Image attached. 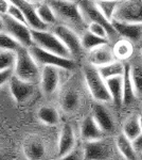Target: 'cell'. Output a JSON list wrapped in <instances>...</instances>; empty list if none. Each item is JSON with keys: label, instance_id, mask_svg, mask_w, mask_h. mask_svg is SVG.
Instances as JSON below:
<instances>
[{"label": "cell", "instance_id": "obj_1", "mask_svg": "<svg viewBox=\"0 0 142 160\" xmlns=\"http://www.w3.org/2000/svg\"><path fill=\"white\" fill-rule=\"evenodd\" d=\"M56 17L77 33L88 29V22L85 20L79 4L76 0H49Z\"/></svg>", "mask_w": 142, "mask_h": 160}, {"label": "cell", "instance_id": "obj_2", "mask_svg": "<svg viewBox=\"0 0 142 160\" xmlns=\"http://www.w3.org/2000/svg\"><path fill=\"white\" fill-rule=\"evenodd\" d=\"M84 78L88 90L92 97L101 102H112V96H110L109 90H108L106 80L100 74L99 68L92 64H86L83 68Z\"/></svg>", "mask_w": 142, "mask_h": 160}, {"label": "cell", "instance_id": "obj_3", "mask_svg": "<svg viewBox=\"0 0 142 160\" xmlns=\"http://www.w3.org/2000/svg\"><path fill=\"white\" fill-rule=\"evenodd\" d=\"M14 71L19 78L32 83L37 81L42 75L38 68V63L31 55L29 48L25 46H21L16 51V63Z\"/></svg>", "mask_w": 142, "mask_h": 160}, {"label": "cell", "instance_id": "obj_4", "mask_svg": "<svg viewBox=\"0 0 142 160\" xmlns=\"http://www.w3.org/2000/svg\"><path fill=\"white\" fill-rule=\"evenodd\" d=\"M79 4L81 12L83 14L85 20L87 22H99L107 29L109 41H116L119 38L118 32L113 28L110 20L104 16L101 10L99 9L95 0H76Z\"/></svg>", "mask_w": 142, "mask_h": 160}, {"label": "cell", "instance_id": "obj_5", "mask_svg": "<svg viewBox=\"0 0 142 160\" xmlns=\"http://www.w3.org/2000/svg\"><path fill=\"white\" fill-rule=\"evenodd\" d=\"M33 43L39 46L44 49L50 51V52L56 53L58 56L66 57V58H72L70 51L65 46V44L61 41L57 35L54 32H49L47 30H37L31 28Z\"/></svg>", "mask_w": 142, "mask_h": 160}, {"label": "cell", "instance_id": "obj_6", "mask_svg": "<svg viewBox=\"0 0 142 160\" xmlns=\"http://www.w3.org/2000/svg\"><path fill=\"white\" fill-rule=\"evenodd\" d=\"M29 50L33 58L35 59V61L40 65H53L58 68L67 69V71H72L76 66V63L73 58H66V57L58 56L56 53L44 49L35 44L30 46Z\"/></svg>", "mask_w": 142, "mask_h": 160}, {"label": "cell", "instance_id": "obj_7", "mask_svg": "<svg viewBox=\"0 0 142 160\" xmlns=\"http://www.w3.org/2000/svg\"><path fill=\"white\" fill-rule=\"evenodd\" d=\"M1 17L3 20V31L11 34L13 38H15L28 48L34 44L29 25L13 18L9 14H1Z\"/></svg>", "mask_w": 142, "mask_h": 160}, {"label": "cell", "instance_id": "obj_8", "mask_svg": "<svg viewBox=\"0 0 142 160\" xmlns=\"http://www.w3.org/2000/svg\"><path fill=\"white\" fill-rule=\"evenodd\" d=\"M113 19L142 24V0H121Z\"/></svg>", "mask_w": 142, "mask_h": 160}, {"label": "cell", "instance_id": "obj_9", "mask_svg": "<svg viewBox=\"0 0 142 160\" xmlns=\"http://www.w3.org/2000/svg\"><path fill=\"white\" fill-rule=\"evenodd\" d=\"M52 32L55 33L61 38V41L65 44V46L70 51L72 58H79L83 51L81 38L79 37V33L70 27L66 25H56L53 27Z\"/></svg>", "mask_w": 142, "mask_h": 160}, {"label": "cell", "instance_id": "obj_10", "mask_svg": "<svg viewBox=\"0 0 142 160\" xmlns=\"http://www.w3.org/2000/svg\"><path fill=\"white\" fill-rule=\"evenodd\" d=\"M112 155V145L108 142L103 140V138L99 140L87 141L84 145V159H109Z\"/></svg>", "mask_w": 142, "mask_h": 160}, {"label": "cell", "instance_id": "obj_11", "mask_svg": "<svg viewBox=\"0 0 142 160\" xmlns=\"http://www.w3.org/2000/svg\"><path fill=\"white\" fill-rule=\"evenodd\" d=\"M112 24L119 37L130 41L133 44L142 43V24L140 22H120L112 19Z\"/></svg>", "mask_w": 142, "mask_h": 160}, {"label": "cell", "instance_id": "obj_12", "mask_svg": "<svg viewBox=\"0 0 142 160\" xmlns=\"http://www.w3.org/2000/svg\"><path fill=\"white\" fill-rule=\"evenodd\" d=\"M104 104L105 102H98L92 108V115L99 124L101 129L105 133H112L115 131L116 122L112 113L107 107H105Z\"/></svg>", "mask_w": 142, "mask_h": 160}, {"label": "cell", "instance_id": "obj_13", "mask_svg": "<svg viewBox=\"0 0 142 160\" xmlns=\"http://www.w3.org/2000/svg\"><path fill=\"white\" fill-rule=\"evenodd\" d=\"M9 1L10 3L16 6L24 12L30 28L37 30H47L48 25H46L45 22H42V19L38 17L35 7L33 6V3H31L29 0H9Z\"/></svg>", "mask_w": 142, "mask_h": 160}, {"label": "cell", "instance_id": "obj_14", "mask_svg": "<svg viewBox=\"0 0 142 160\" xmlns=\"http://www.w3.org/2000/svg\"><path fill=\"white\" fill-rule=\"evenodd\" d=\"M10 90L17 102H25L33 94L32 82L19 78L16 74H13L9 80Z\"/></svg>", "mask_w": 142, "mask_h": 160}, {"label": "cell", "instance_id": "obj_15", "mask_svg": "<svg viewBox=\"0 0 142 160\" xmlns=\"http://www.w3.org/2000/svg\"><path fill=\"white\" fill-rule=\"evenodd\" d=\"M116 59H117V57L115 55L113 48L109 46V43L94 48V49L89 50L88 53V63L97 66V68L110 63V62L115 61Z\"/></svg>", "mask_w": 142, "mask_h": 160}, {"label": "cell", "instance_id": "obj_16", "mask_svg": "<svg viewBox=\"0 0 142 160\" xmlns=\"http://www.w3.org/2000/svg\"><path fill=\"white\" fill-rule=\"evenodd\" d=\"M42 89L45 94L51 95L56 91L59 82L58 68L53 65H45L40 75Z\"/></svg>", "mask_w": 142, "mask_h": 160}, {"label": "cell", "instance_id": "obj_17", "mask_svg": "<svg viewBox=\"0 0 142 160\" xmlns=\"http://www.w3.org/2000/svg\"><path fill=\"white\" fill-rule=\"evenodd\" d=\"M104 133L92 114L87 115L81 124V137L86 142L102 139Z\"/></svg>", "mask_w": 142, "mask_h": 160}, {"label": "cell", "instance_id": "obj_18", "mask_svg": "<svg viewBox=\"0 0 142 160\" xmlns=\"http://www.w3.org/2000/svg\"><path fill=\"white\" fill-rule=\"evenodd\" d=\"M74 145H76V136H74L73 128L70 124H65L58 140V155L61 156V158H63L69 152L72 151L74 148Z\"/></svg>", "mask_w": 142, "mask_h": 160}, {"label": "cell", "instance_id": "obj_19", "mask_svg": "<svg viewBox=\"0 0 142 160\" xmlns=\"http://www.w3.org/2000/svg\"><path fill=\"white\" fill-rule=\"evenodd\" d=\"M115 142H116V145H117L119 154L122 156L123 159H127V160L139 159V154L135 148L134 141L128 139L123 132H121L120 135L117 136Z\"/></svg>", "mask_w": 142, "mask_h": 160}, {"label": "cell", "instance_id": "obj_20", "mask_svg": "<svg viewBox=\"0 0 142 160\" xmlns=\"http://www.w3.org/2000/svg\"><path fill=\"white\" fill-rule=\"evenodd\" d=\"M105 80L112 96V102L116 108H121L123 106V75L110 77Z\"/></svg>", "mask_w": 142, "mask_h": 160}, {"label": "cell", "instance_id": "obj_21", "mask_svg": "<svg viewBox=\"0 0 142 160\" xmlns=\"http://www.w3.org/2000/svg\"><path fill=\"white\" fill-rule=\"evenodd\" d=\"M138 98L135 91V87L133 83V79L131 76L130 63H125V69L123 74V106H131Z\"/></svg>", "mask_w": 142, "mask_h": 160}, {"label": "cell", "instance_id": "obj_22", "mask_svg": "<svg viewBox=\"0 0 142 160\" xmlns=\"http://www.w3.org/2000/svg\"><path fill=\"white\" fill-rule=\"evenodd\" d=\"M122 132L131 139V141H135L142 132V128L139 122V113L131 114L127 120L125 121L124 125H123Z\"/></svg>", "mask_w": 142, "mask_h": 160}, {"label": "cell", "instance_id": "obj_23", "mask_svg": "<svg viewBox=\"0 0 142 160\" xmlns=\"http://www.w3.org/2000/svg\"><path fill=\"white\" fill-rule=\"evenodd\" d=\"M99 72L102 75V77L104 79L110 78V77H115V76H121V75L124 74V69H125V63H123L122 60H119L116 59L115 61L107 63L105 65L99 66Z\"/></svg>", "mask_w": 142, "mask_h": 160}, {"label": "cell", "instance_id": "obj_24", "mask_svg": "<svg viewBox=\"0 0 142 160\" xmlns=\"http://www.w3.org/2000/svg\"><path fill=\"white\" fill-rule=\"evenodd\" d=\"M25 154L28 159H40L45 155V148L40 140L28 139L25 145Z\"/></svg>", "mask_w": 142, "mask_h": 160}, {"label": "cell", "instance_id": "obj_25", "mask_svg": "<svg viewBox=\"0 0 142 160\" xmlns=\"http://www.w3.org/2000/svg\"><path fill=\"white\" fill-rule=\"evenodd\" d=\"M81 42H82V46L85 50H91L94 48L99 47L101 45H104V44H108L109 43V40L104 38L98 37V35L94 34L92 32L87 29L84 33H82L81 35Z\"/></svg>", "mask_w": 142, "mask_h": 160}, {"label": "cell", "instance_id": "obj_26", "mask_svg": "<svg viewBox=\"0 0 142 160\" xmlns=\"http://www.w3.org/2000/svg\"><path fill=\"white\" fill-rule=\"evenodd\" d=\"M36 13H37L38 17L42 19V22H45L46 25H53L57 22V17H56L55 13H54L53 9L49 3L46 2H42L38 3L37 7H35Z\"/></svg>", "mask_w": 142, "mask_h": 160}, {"label": "cell", "instance_id": "obj_27", "mask_svg": "<svg viewBox=\"0 0 142 160\" xmlns=\"http://www.w3.org/2000/svg\"><path fill=\"white\" fill-rule=\"evenodd\" d=\"M37 117L40 122H43L46 125L53 126L59 122V115L56 109H54L53 107L44 106V107H42L38 110Z\"/></svg>", "mask_w": 142, "mask_h": 160}, {"label": "cell", "instance_id": "obj_28", "mask_svg": "<svg viewBox=\"0 0 142 160\" xmlns=\"http://www.w3.org/2000/svg\"><path fill=\"white\" fill-rule=\"evenodd\" d=\"M131 76L135 87L137 97H142V63L139 61L130 63Z\"/></svg>", "mask_w": 142, "mask_h": 160}, {"label": "cell", "instance_id": "obj_29", "mask_svg": "<svg viewBox=\"0 0 142 160\" xmlns=\"http://www.w3.org/2000/svg\"><path fill=\"white\" fill-rule=\"evenodd\" d=\"M80 106V95L73 90H69L62 98V107L66 112H73Z\"/></svg>", "mask_w": 142, "mask_h": 160}, {"label": "cell", "instance_id": "obj_30", "mask_svg": "<svg viewBox=\"0 0 142 160\" xmlns=\"http://www.w3.org/2000/svg\"><path fill=\"white\" fill-rule=\"evenodd\" d=\"M133 43L125 40V38L117 42L115 47H113L115 55L119 60H124V59L130 58L133 55Z\"/></svg>", "mask_w": 142, "mask_h": 160}, {"label": "cell", "instance_id": "obj_31", "mask_svg": "<svg viewBox=\"0 0 142 160\" xmlns=\"http://www.w3.org/2000/svg\"><path fill=\"white\" fill-rule=\"evenodd\" d=\"M95 1H97V4L101 12L104 14V16L112 22L120 1L118 0H95Z\"/></svg>", "mask_w": 142, "mask_h": 160}, {"label": "cell", "instance_id": "obj_32", "mask_svg": "<svg viewBox=\"0 0 142 160\" xmlns=\"http://www.w3.org/2000/svg\"><path fill=\"white\" fill-rule=\"evenodd\" d=\"M21 46H24L19 41H17L15 38H13L11 34L7 33L6 31H0V48L6 50L16 51L19 49Z\"/></svg>", "mask_w": 142, "mask_h": 160}, {"label": "cell", "instance_id": "obj_33", "mask_svg": "<svg viewBox=\"0 0 142 160\" xmlns=\"http://www.w3.org/2000/svg\"><path fill=\"white\" fill-rule=\"evenodd\" d=\"M16 63V52L0 48V71L14 68Z\"/></svg>", "mask_w": 142, "mask_h": 160}, {"label": "cell", "instance_id": "obj_34", "mask_svg": "<svg viewBox=\"0 0 142 160\" xmlns=\"http://www.w3.org/2000/svg\"><path fill=\"white\" fill-rule=\"evenodd\" d=\"M88 30L90 31V32L94 33V34L98 35V37H101V38H104L109 40L107 29L103 25L99 24V22H89V24H88Z\"/></svg>", "mask_w": 142, "mask_h": 160}, {"label": "cell", "instance_id": "obj_35", "mask_svg": "<svg viewBox=\"0 0 142 160\" xmlns=\"http://www.w3.org/2000/svg\"><path fill=\"white\" fill-rule=\"evenodd\" d=\"M7 14H9L10 16H12L13 18L19 20V22H25V24H28L27 18H25V15L24 14V12H22L19 8L14 6V4H12V3L10 4Z\"/></svg>", "mask_w": 142, "mask_h": 160}, {"label": "cell", "instance_id": "obj_36", "mask_svg": "<svg viewBox=\"0 0 142 160\" xmlns=\"http://www.w3.org/2000/svg\"><path fill=\"white\" fill-rule=\"evenodd\" d=\"M62 159H65V160H79V159H84V148L82 151L77 149L74 148L72 151L69 152L66 156H64Z\"/></svg>", "mask_w": 142, "mask_h": 160}, {"label": "cell", "instance_id": "obj_37", "mask_svg": "<svg viewBox=\"0 0 142 160\" xmlns=\"http://www.w3.org/2000/svg\"><path fill=\"white\" fill-rule=\"evenodd\" d=\"M12 75H13V68H7V69H3V71H0V86H2L3 83L9 81Z\"/></svg>", "mask_w": 142, "mask_h": 160}, {"label": "cell", "instance_id": "obj_38", "mask_svg": "<svg viewBox=\"0 0 142 160\" xmlns=\"http://www.w3.org/2000/svg\"><path fill=\"white\" fill-rule=\"evenodd\" d=\"M10 4L9 0H0V14H7Z\"/></svg>", "mask_w": 142, "mask_h": 160}, {"label": "cell", "instance_id": "obj_39", "mask_svg": "<svg viewBox=\"0 0 142 160\" xmlns=\"http://www.w3.org/2000/svg\"><path fill=\"white\" fill-rule=\"evenodd\" d=\"M134 145H135V148H136V151L138 152V154L142 153V132H141V135L134 141Z\"/></svg>", "mask_w": 142, "mask_h": 160}, {"label": "cell", "instance_id": "obj_40", "mask_svg": "<svg viewBox=\"0 0 142 160\" xmlns=\"http://www.w3.org/2000/svg\"><path fill=\"white\" fill-rule=\"evenodd\" d=\"M29 1L33 4H38V3H42V2H44V0H29Z\"/></svg>", "mask_w": 142, "mask_h": 160}, {"label": "cell", "instance_id": "obj_41", "mask_svg": "<svg viewBox=\"0 0 142 160\" xmlns=\"http://www.w3.org/2000/svg\"><path fill=\"white\" fill-rule=\"evenodd\" d=\"M0 31H3V20H2L1 15H0Z\"/></svg>", "mask_w": 142, "mask_h": 160}, {"label": "cell", "instance_id": "obj_42", "mask_svg": "<svg viewBox=\"0 0 142 160\" xmlns=\"http://www.w3.org/2000/svg\"><path fill=\"white\" fill-rule=\"evenodd\" d=\"M139 122H140V126H141V128H142V111L140 113H139Z\"/></svg>", "mask_w": 142, "mask_h": 160}, {"label": "cell", "instance_id": "obj_43", "mask_svg": "<svg viewBox=\"0 0 142 160\" xmlns=\"http://www.w3.org/2000/svg\"><path fill=\"white\" fill-rule=\"evenodd\" d=\"M140 53H141V57H142V44H141V46H140Z\"/></svg>", "mask_w": 142, "mask_h": 160}, {"label": "cell", "instance_id": "obj_44", "mask_svg": "<svg viewBox=\"0 0 142 160\" xmlns=\"http://www.w3.org/2000/svg\"><path fill=\"white\" fill-rule=\"evenodd\" d=\"M139 159H142V153L139 154Z\"/></svg>", "mask_w": 142, "mask_h": 160}, {"label": "cell", "instance_id": "obj_45", "mask_svg": "<svg viewBox=\"0 0 142 160\" xmlns=\"http://www.w3.org/2000/svg\"><path fill=\"white\" fill-rule=\"evenodd\" d=\"M118 1H121V0H118Z\"/></svg>", "mask_w": 142, "mask_h": 160}, {"label": "cell", "instance_id": "obj_46", "mask_svg": "<svg viewBox=\"0 0 142 160\" xmlns=\"http://www.w3.org/2000/svg\"><path fill=\"white\" fill-rule=\"evenodd\" d=\"M141 108H142V105H141Z\"/></svg>", "mask_w": 142, "mask_h": 160}]
</instances>
